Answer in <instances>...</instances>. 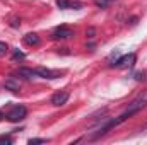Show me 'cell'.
Segmentation results:
<instances>
[{"label": "cell", "mask_w": 147, "mask_h": 145, "mask_svg": "<svg viewBox=\"0 0 147 145\" xmlns=\"http://www.w3.org/2000/svg\"><path fill=\"white\" fill-rule=\"evenodd\" d=\"M147 106V96H144V97H139V99H135L132 104H128V108L125 109L120 116H116V118H113V119H110L106 125H103L101 128H99V132L96 133V137L94 138H98L99 135H105L110 128H113V126H116V125H120V123H123V121H127L130 116H134L135 113H139L142 108H146Z\"/></svg>", "instance_id": "obj_1"}, {"label": "cell", "mask_w": 147, "mask_h": 145, "mask_svg": "<svg viewBox=\"0 0 147 145\" xmlns=\"http://www.w3.org/2000/svg\"><path fill=\"white\" fill-rule=\"evenodd\" d=\"M26 114H28V111H26L24 106H16V108L10 109V113L7 114V119L9 121H21V119L26 118Z\"/></svg>", "instance_id": "obj_2"}, {"label": "cell", "mask_w": 147, "mask_h": 145, "mask_svg": "<svg viewBox=\"0 0 147 145\" xmlns=\"http://www.w3.org/2000/svg\"><path fill=\"white\" fill-rule=\"evenodd\" d=\"M69 92L67 91H62V92H57V94H53L51 96V104L53 106H57V108H60V106H63L67 101H69Z\"/></svg>", "instance_id": "obj_3"}, {"label": "cell", "mask_w": 147, "mask_h": 145, "mask_svg": "<svg viewBox=\"0 0 147 145\" xmlns=\"http://www.w3.org/2000/svg\"><path fill=\"white\" fill-rule=\"evenodd\" d=\"M72 36H74V31L69 29V28H65V26L57 28V29L53 31V34H51L53 39H67V38H72Z\"/></svg>", "instance_id": "obj_4"}, {"label": "cell", "mask_w": 147, "mask_h": 145, "mask_svg": "<svg viewBox=\"0 0 147 145\" xmlns=\"http://www.w3.org/2000/svg\"><path fill=\"white\" fill-rule=\"evenodd\" d=\"M134 63H135V55L134 53H130V55H127V56H120V60L115 63L118 68H130V67H134Z\"/></svg>", "instance_id": "obj_5"}, {"label": "cell", "mask_w": 147, "mask_h": 145, "mask_svg": "<svg viewBox=\"0 0 147 145\" xmlns=\"http://www.w3.org/2000/svg\"><path fill=\"white\" fill-rule=\"evenodd\" d=\"M36 75H41V77H45V79H58L62 72H58V70H50V68H43V67H39L36 68Z\"/></svg>", "instance_id": "obj_6"}, {"label": "cell", "mask_w": 147, "mask_h": 145, "mask_svg": "<svg viewBox=\"0 0 147 145\" xmlns=\"http://www.w3.org/2000/svg\"><path fill=\"white\" fill-rule=\"evenodd\" d=\"M3 87H5L7 91H10V92H19V91H21V85H19V82H17V80H14V79H9V80H5Z\"/></svg>", "instance_id": "obj_7"}, {"label": "cell", "mask_w": 147, "mask_h": 145, "mask_svg": "<svg viewBox=\"0 0 147 145\" xmlns=\"http://www.w3.org/2000/svg\"><path fill=\"white\" fill-rule=\"evenodd\" d=\"M57 5H58V9H62V10L72 9V7H80V3L72 2V0H57Z\"/></svg>", "instance_id": "obj_8"}, {"label": "cell", "mask_w": 147, "mask_h": 145, "mask_svg": "<svg viewBox=\"0 0 147 145\" xmlns=\"http://www.w3.org/2000/svg\"><path fill=\"white\" fill-rule=\"evenodd\" d=\"M24 43H26L28 46H38V44H39V36L34 34V33H29V34L24 36Z\"/></svg>", "instance_id": "obj_9"}, {"label": "cell", "mask_w": 147, "mask_h": 145, "mask_svg": "<svg viewBox=\"0 0 147 145\" xmlns=\"http://www.w3.org/2000/svg\"><path fill=\"white\" fill-rule=\"evenodd\" d=\"M17 75L24 77V79H33L36 75V70H31V68H19L17 70Z\"/></svg>", "instance_id": "obj_10"}, {"label": "cell", "mask_w": 147, "mask_h": 145, "mask_svg": "<svg viewBox=\"0 0 147 145\" xmlns=\"http://www.w3.org/2000/svg\"><path fill=\"white\" fill-rule=\"evenodd\" d=\"M118 60H120V53H118V51H113V53L110 55V58H108V62H110L111 67H113V65H115Z\"/></svg>", "instance_id": "obj_11"}, {"label": "cell", "mask_w": 147, "mask_h": 145, "mask_svg": "<svg viewBox=\"0 0 147 145\" xmlns=\"http://www.w3.org/2000/svg\"><path fill=\"white\" fill-rule=\"evenodd\" d=\"M7 51H9V46H7L5 43H2V41H0V56H5V55H7Z\"/></svg>", "instance_id": "obj_12"}, {"label": "cell", "mask_w": 147, "mask_h": 145, "mask_svg": "<svg viewBox=\"0 0 147 145\" xmlns=\"http://www.w3.org/2000/svg\"><path fill=\"white\" fill-rule=\"evenodd\" d=\"M38 144H46V138H31L29 145H38Z\"/></svg>", "instance_id": "obj_13"}, {"label": "cell", "mask_w": 147, "mask_h": 145, "mask_svg": "<svg viewBox=\"0 0 147 145\" xmlns=\"http://www.w3.org/2000/svg\"><path fill=\"white\" fill-rule=\"evenodd\" d=\"M2 144L10 145V144H12V138H10V137H0V145H2Z\"/></svg>", "instance_id": "obj_14"}, {"label": "cell", "mask_w": 147, "mask_h": 145, "mask_svg": "<svg viewBox=\"0 0 147 145\" xmlns=\"http://www.w3.org/2000/svg\"><path fill=\"white\" fill-rule=\"evenodd\" d=\"M96 5L101 7V9H105V7L108 5V0H96Z\"/></svg>", "instance_id": "obj_15"}, {"label": "cell", "mask_w": 147, "mask_h": 145, "mask_svg": "<svg viewBox=\"0 0 147 145\" xmlns=\"http://www.w3.org/2000/svg\"><path fill=\"white\" fill-rule=\"evenodd\" d=\"M22 58H24V53H21V51L17 50V51L14 53V60H22Z\"/></svg>", "instance_id": "obj_16"}, {"label": "cell", "mask_w": 147, "mask_h": 145, "mask_svg": "<svg viewBox=\"0 0 147 145\" xmlns=\"http://www.w3.org/2000/svg\"><path fill=\"white\" fill-rule=\"evenodd\" d=\"M146 79V73L144 72H137L135 73V80H144Z\"/></svg>", "instance_id": "obj_17"}, {"label": "cell", "mask_w": 147, "mask_h": 145, "mask_svg": "<svg viewBox=\"0 0 147 145\" xmlns=\"http://www.w3.org/2000/svg\"><path fill=\"white\" fill-rule=\"evenodd\" d=\"M86 34H89V38H92V34H94V29H92V28H91V29H87V33H86Z\"/></svg>", "instance_id": "obj_18"}, {"label": "cell", "mask_w": 147, "mask_h": 145, "mask_svg": "<svg viewBox=\"0 0 147 145\" xmlns=\"http://www.w3.org/2000/svg\"><path fill=\"white\" fill-rule=\"evenodd\" d=\"M2 118H3V114H2V113H0V119H2Z\"/></svg>", "instance_id": "obj_19"}, {"label": "cell", "mask_w": 147, "mask_h": 145, "mask_svg": "<svg viewBox=\"0 0 147 145\" xmlns=\"http://www.w3.org/2000/svg\"><path fill=\"white\" fill-rule=\"evenodd\" d=\"M108 2H111V0H108Z\"/></svg>", "instance_id": "obj_20"}]
</instances>
